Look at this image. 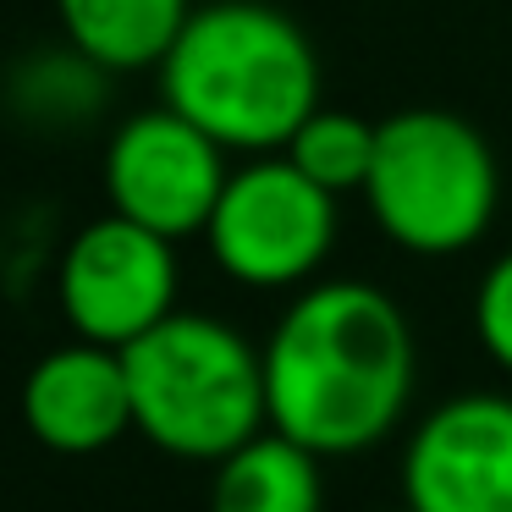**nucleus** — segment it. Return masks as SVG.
Here are the masks:
<instances>
[{
    "label": "nucleus",
    "instance_id": "f257e3e1",
    "mask_svg": "<svg viewBox=\"0 0 512 512\" xmlns=\"http://www.w3.org/2000/svg\"><path fill=\"white\" fill-rule=\"evenodd\" d=\"M270 424L320 457H353L402 424L419 375L413 325L375 281H309L265 336Z\"/></svg>",
    "mask_w": 512,
    "mask_h": 512
},
{
    "label": "nucleus",
    "instance_id": "f03ea898",
    "mask_svg": "<svg viewBox=\"0 0 512 512\" xmlns=\"http://www.w3.org/2000/svg\"><path fill=\"white\" fill-rule=\"evenodd\" d=\"M160 105L226 155H281L320 111V50L270 0H204L160 61Z\"/></svg>",
    "mask_w": 512,
    "mask_h": 512
},
{
    "label": "nucleus",
    "instance_id": "7ed1b4c3",
    "mask_svg": "<svg viewBox=\"0 0 512 512\" xmlns=\"http://www.w3.org/2000/svg\"><path fill=\"white\" fill-rule=\"evenodd\" d=\"M133 430L182 463H221L270 424L265 353L237 325L177 309L122 347Z\"/></svg>",
    "mask_w": 512,
    "mask_h": 512
},
{
    "label": "nucleus",
    "instance_id": "20e7f679",
    "mask_svg": "<svg viewBox=\"0 0 512 512\" xmlns=\"http://www.w3.org/2000/svg\"><path fill=\"white\" fill-rule=\"evenodd\" d=\"M364 204L380 237L402 254H468L501 210L496 149L468 116L441 105H408L380 122Z\"/></svg>",
    "mask_w": 512,
    "mask_h": 512
},
{
    "label": "nucleus",
    "instance_id": "39448f33",
    "mask_svg": "<svg viewBox=\"0 0 512 512\" xmlns=\"http://www.w3.org/2000/svg\"><path fill=\"white\" fill-rule=\"evenodd\" d=\"M336 232V193L309 182L287 155H248L226 177L204 243L226 281L254 292H292L320 281Z\"/></svg>",
    "mask_w": 512,
    "mask_h": 512
},
{
    "label": "nucleus",
    "instance_id": "423d86ee",
    "mask_svg": "<svg viewBox=\"0 0 512 512\" xmlns=\"http://www.w3.org/2000/svg\"><path fill=\"white\" fill-rule=\"evenodd\" d=\"M177 287V243L116 210L78 226L56 259L61 320L72 325V336L116 353L177 314Z\"/></svg>",
    "mask_w": 512,
    "mask_h": 512
},
{
    "label": "nucleus",
    "instance_id": "0eeeda50",
    "mask_svg": "<svg viewBox=\"0 0 512 512\" xmlns=\"http://www.w3.org/2000/svg\"><path fill=\"white\" fill-rule=\"evenodd\" d=\"M100 177L116 215L182 243V237H204L232 166L204 127H193L171 105H149L111 133Z\"/></svg>",
    "mask_w": 512,
    "mask_h": 512
},
{
    "label": "nucleus",
    "instance_id": "6e6552de",
    "mask_svg": "<svg viewBox=\"0 0 512 512\" xmlns=\"http://www.w3.org/2000/svg\"><path fill=\"white\" fill-rule=\"evenodd\" d=\"M402 501L419 512H512V397L463 391L424 413L402 452Z\"/></svg>",
    "mask_w": 512,
    "mask_h": 512
},
{
    "label": "nucleus",
    "instance_id": "1a4fd4ad",
    "mask_svg": "<svg viewBox=\"0 0 512 512\" xmlns=\"http://www.w3.org/2000/svg\"><path fill=\"white\" fill-rule=\"evenodd\" d=\"M23 424L45 452L94 457L133 430V391L116 347L72 336L23 375Z\"/></svg>",
    "mask_w": 512,
    "mask_h": 512
},
{
    "label": "nucleus",
    "instance_id": "9d476101",
    "mask_svg": "<svg viewBox=\"0 0 512 512\" xmlns=\"http://www.w3.org/2000/svg\"><path fill=\"white\" fill-rule=\"evenodd\" d=\"M325 457L276 424L210 463V512H325Z\"/></svg>",
    "mask_w": 512,
    "mask_h": 512
},
{
    "label": "nucleus",
    "instance_id": "9b49d317",
    "mask_svg": "<svg viewBox=\"0 0 512 512\" xmlns=\"http://www.w3.org/2000/svg\"><path fill=\"white\" fill-rule=\"evenodd\" d=\"M193 0H56L61 39L100 72H149L171 56Z\"/></svg>",
    "mask_w": 512,
    "mask_h": 512
},
{
    "label": "nucleus",
    "instance_id": "f8f14e48",
    "mask_svg": "<svg viewBox=\"0 0 512 512\" xmlns=\"http://www.w3.org/2000/svg\"><path fill=\"white\" fill-rule=\"evenodd\" d=\"M375 138L380 122H364L358 111H336V105H320L309 122L292 133V144L281 155L303 171L309 182H320L325 193H364L369 166H375Z\"/></svg>",
    "mask_w": 512,
    "mask_h": 512
},
{
    "label": "nucleus",
    "instance_id": "ddd939ff",
    "mask_svg": "<svg viewBox=\"0 0 512 512\" xmlns=\"http://www.w3.org/2000/svg\"><path fill=\"white\" fill-rule=\"evenodd\" d=\"M474 336L490 364L512 375V248L490 259V270L474 287Z\"/></svg>",
    "mask_w": 512,
    "mask_h": 512
},
{
    "label": "nucleus",
    "instance_id": "4468645a",
    "mask_svg": "<svg viewBox=\"0 0 512 512\" xmlns=\"http://www.w3.org/2000/svg\"><path fill=\"white\" fill-rule=\"evenodd\" d=\"M380 512H419V507H408V501H402V507H380Z\"/></svg>",
    "mask_w": 512,
    "mask_h": 512
}]
</instances>
